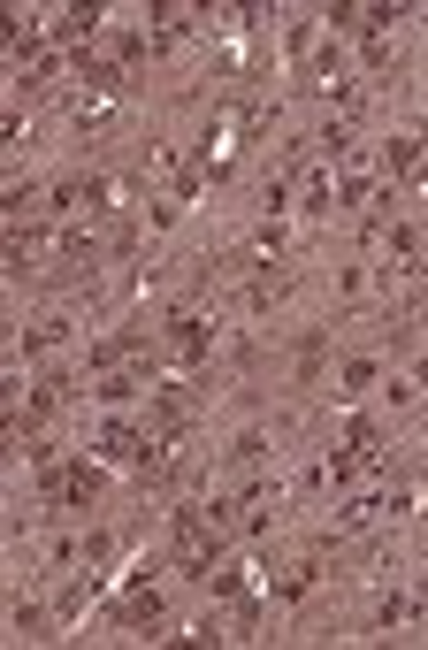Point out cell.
Masks as SVG:
<instances>
[{"instance_id": "cell-1", "label": "cell", "mask_w": 428, "mask_h": 650, "mask_svg": "<svg viewBox=\"0 0 428 650\" xmlns=\"http://www.w3.org/2000/svg\"><path fill=\"white\" fill-rule=\"evenodd\" d=\"M92 459H100V467H115V475H153V467H161L169 452L153 444L146 421H123V413H107L100 436H92Z\"/></svg>"}, {"instance_id": "cell-2", "label": "cell", "mask_w": 428, "mask_h": 650, "mask_svg": "<svg viewBox=\"0 0 428 650\" xmlns=\"http://www.w3.org/2000/svg\"><path fill=\"white\" fill-rule=\"evenodd\" d=\"M161 345H169L184 368H199V360L214 352V314H199V306H176L169 322H161Z\"/></svg>"}, {"instance_id": "cell-3", "label": "cell", "mask_w": 428, "mask_h": 650, "mask_svg": "<svg viewBox=\"0 0 428 650\" xmlns=\"http://www.w3.org/2000/svg\"><path fill=\"white\" fill-rule=\"evenodd\" d=\"M383 169H390V176H413V169H421V138H413V130L383 138Z\"/></svg>"}, {"instance_id": "cell-4", "label": "cell", "mask_w": 428, "mask_h": 650, "mask_svg": "<svg viewBox=\"0 0 428 650\" xmlns=\"http://www.w3.org/2000/svg\"><path fill=\"white\" fill-rule=\"evenodd\" d=\"M62 337H69V322H62V314H46V322H31V329H23V352H54Z\"/></svg>"}, {"instance_id": "cell-5", "label": "cell", "mask_w": 428, "mask_h": 650, "mask_svg": "<svg viewBox=\"0 0 428 650\" xmlns=\"http://www.w3.org/2000/svg\"><path fill=\"white\" fill-rule=\"evenodd\" d=\"M299 215H314V222L329 215V176H321V169H314V176L299 184Z\"/></svg>"}, {"instance_id": "cell-6", "label": "cell", "mask_w": 428, "mask_h": 650, "mask_svg": "<svg viewBox=\"0 0 428 650\" xmlns=\"http://www.w3.org/2000/svg\"><path fill=\"white\" fill-rule=\"evenodd\" d=\"M306 582H314V566H306V559H291V566L276 574V597H306Z\"/></svg>"}, {"instance_id": "cell-7", "label": "cell", "mask_w": 428, "mask_h": 650, "mask_svg": "<svg viewBox=\"0 0 428 650\" xmlns=\"http://www.w3.org/2000/svg\"><path fill=\"white\" fill-rule=\"evenodd\" d=\"M367 383H375V360H344V398H360Z\"/></svg>"}, {"instance_id": "cell-8", "label": "cell", "mask_w": 428, "mask_h": 650, "mask_svg": "<svg viewBox=\"0 0 428 650\" xmlns=\"http://www.w3.org/2000/svg\"><path fill=\"white\" fill-rule=\"evenodd\" d=\"M421 322H428V299H421Z\"/></svg>"}]
</instances>
